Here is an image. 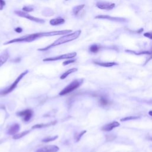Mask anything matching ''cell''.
<instances>
[{
    "mask_svg": "<svg viewBox=\"0 0 152 152\" xmlns=\"http://www.w3.org/2000/svg\"><path fill=\"white\" fill-rule=\"evenodd\" d=\"M58 32L57 31H52V32H40V33H33V34L28 35L26 36H23L19 38L14 39L11 40L8 42H5L4 45H8L13 43H20V42H31L36 40L42 37H48V36H57Z\"/></svg>",
    "mask_w": 152,
    "mask_h": 152,
    "instance_id": "cell-1",
    "label": "cell"
},
{
    "mask_svg": "<svg viewBox=\"0 0 152 152\" xmlns=\"http://www.w3.org/2000/svg\"><path fill=\"white\" fill-rule=\"evenodd\" d=\"M81 30H77L74 32V33H69V34H67L62 37H61L60 38L56 40H55L54 43H52V44H50V45L46 46V48H41V49H39L38 50H40V51H45V50H48V49L52 48L53 47L58 46V45H60L64 44L67 43V42H69L71 41H73L76 39H77L80 35H81Z\"/></svg>",
    "mask_w": 152,
    "mask_h": 152,
    "instance_id": "cell-2",
    "label": "cell"
},
{
    "mask_svg": "<svg viewBox=\"0 0 152 152\" xmlns=\"http://www.w3.org/2000/svg\"><path fill=\"white\" fill-rule=\"evenodd\" d=\"M83 80V79L81 80H75L73 81L71 83H70L68 86H67L60 93V95L63 96L67 94H69L70 93L72 92L76 89H77L80 86L81 84H82Z\"/></svg>",
    "mask_w": 152,
    "mask_h": 152,
    "instance_id": "cell-3",
    "label": "cell"
},
{
    "mask_svg": "<svg viewBox=\"0 0 152 152\" xmlns=\"http://www.w3.org/2000/svg\"><path fill=\"white\" fill-rule=\"evenodd\" d=\"M29 73V71L28 70H26V71H24L23 73H22L19 77L16 79V80L14 81V83L11 84V86H10L9 87H8L7 89H5V90H4L3 91L1 92V95H5L7 94H8V93H11L13 90H14L17 86V84H19V83L20 82V81L24 77L25 75H26L28 73Z\"/></svg>",
    "mask_w": 152,
    "mask_h": 152,
    "instance_id": "cell-4",
    "label": "cell"
},
{
    "mask_svg": "<svg viewBox=\"0 0 152 152\" xmlns=\"http://www.w3.org/2000/svg\"><path fill=\"white\" fill-rule=\"evenodd\" d=\"M77 55V53L76 52H71L69 54H63L61 55L56 56L55 57H50L48 58H45L43 60L44 61L48 62V61H58V60H65V59H72Z\"/></svg>",
    "mask_w": 152,
    "mask_h": 152,
    "instance_id": "cell-5",
    "label": "cell"
},
{
    "mask_svg": "<svg viewBox=\"0 0 152 152\" xmlns=\"http://www.w3.org/2000/svg\"><path fill=\"white\" fill-rule=\"evenodd\" d=\"M14 13L17 15L22 17L26 18V19H28L33 22H35L40 23V24H43L45 23V20L44 19H39L37 17H35L31 16L26 12H23L21 11H15Z\"/></svg>",
    "mask_w": 152,
    "mask_h": 152,
    "instance_id": "cell-6",
    "label": "cell"
},
{
    "mask_svg": "<svg viewBox=\"0 0 152 152\" xmlns=\"http://www.w3.org/2000/svg\"><path fill=\"white\" fill-rule=\"evenodd\" d=\"M17 115H18L20 117H22L25 122H28L33 116V111L30 109H26L24 111L17 112Z\"/></svg>",
    "mask_w": 152,
    "mask_h": 152,
    "instance_id": "cell-7",
    "label": "cell"
},
{
    "mask_svg": "<svg viewBox=\"0 0 152 152\" xmlns=\"http://www.w3.org/2000/svg\"><path fill=\"white\" fill-rule=\"evenodd\" d=\"M96 7L102 10H111L115 7V4L107 2H98L96 4Z\"/></svg>",
    "mask_w": 152,
    "mask_h": 152,
    "instance_id": "cell-8",
    "label": "cell"
},
{
    "mask_svg": "<svg viewBox=\"0 0 152 152\" xmlns=\"http://www.w3.org/2000/svg\"><path fill=\"white\" fill-rule=\"evenodd\" d=\"M59 147L56 146H46L38 149L36 152H57Z\"/></svg>",
    "mask_w": 152,
    "mask_h": 152,
    "instance_id": "cell-9",
    "label": "cell"
},
{
    "mask_svg": "<svg viewBox=\"0 0 152 152\" xmlns=\"http://www.w3.org/2000/svg\"><path fill=\"white\" fill-rule=\"evenodd\" d=\"M120 125V124L117 122V121H113L111 123H109L108 124L105 125L102 130L104 131H110L111 130H112L114 128L118 127Z\"/></svg>",
    "mask_w": 152,
    "mask_h": 152,
    "instance_id": "cell-10",
    "label": "cell"
},
{
    "mask_svg": "<svg viewBox=\"0 0 152 152\" xmlns=\"http://www.w3.org/2000/svg\"><path fill=\"white\" fill-rule=\"evenodd\" d=\"M20 125L18 124H14L12 125L8 130V134L9 135H15L20 131Z\"/></svg>",
    "mask_w": 152,
    "mask_h": 152,
    "instance_id": "cell-11",
    "label": "cell"
},
{
    "mask_svg": "<svg viewBox=\"0 0 152 152\" xmlns=\"http://www.w3.org/2000/svg\"><path fill=\"white\" fill-rule=\"evenodd\" d=\"M65 22V21L63 18L60 17H58L57 18L50 20L49 23L50 25H52V26H58V25L64 24Z\"/></svg>",
    "mask_w": 152,
    "mask_h": 152,
    "instance_id": "cell-12",
    "label": "cell"
},
{
    "mask_svg": "<svg viewBox=\"0 0 152 152\" xmlns=\"http://www.w3.org/2000/svg\"><path fill=\"white\" fill-rule=\"evenodd\" d=\"M56 123V121H53L51 122H49L48 124H37L34 126H32V129H37V128H42L44 127H47V126H49L51 125H54Z\"/></svg>",
    "mask_w": 152,
    "mask_h": 152,
    "instance_id": "cell-13",
    "label": "cell"
},
{
    "mask_svg": "<svg viewBox=\"0 0 152 152\" xmlns=\"http://www.w3.org/2000/svg\"><path fill=\"white\" fill-rule=\"evenodd\" d=\"M8 58H9V54L7 52H4L0 55V67L6 63Z\"/></svg>",
    "mask_w": 152,
    "mask_h": 152,
    "instance_id": "cell-14",
    "label": "cell"
},
{
    "mask_svg": "<svg viewBox=\"0 0 152 152\" xmlns=\"http://www.w3.org/2000/svg\"><path fill=\"white\" fill-rule=\"evenodd\" d=\"M77 71V69H76V68H74V69H69V70H67V71H65L64 73H63V74H62V75L61 76L60 79H61V80H64V79H65L66 77H68V76H69L70 74H72V73L75 72V71Z\"/></svg>",
    "mask_w": 152,
    "mask_h": 152,
    "instance_id": "cell-15",
    "label": "cell"
},
{
    "mask_svg": "<svg viewBox=\"0 0 152 152\" xmlns=\"http://www.w3.org/2000/svg\"><path fill=\"white\" fill-rule=\"evenodd\" d=\"M94 63L98 65L104 67H111L115 65H117V64L115 63H100V62L95 61Z\"/></svg>",
    "mask_w": 152,
    "mask_h": 152,
    "instance_id": "cell-16",
    "label": "cell"
},
{
    "mask_svg": "<svg viewBox=\"0 0 152 152\" xmlns=\"http://www.w3.org/2000/svg\"><path fill=\"white\" fill-rule=\"evenodd\" d=\"M30 131L29 130H28V131H24L21 133H19V134H16L15 135H14L13 137V139H14V140H17V139H19L23 137H24V136H26V135L30 132Z\"/></svg>",
    "mask_w": 152,
    "mask_h": 152,
    "instance_id": "cell-17",
    "label": "cell"
},
{
    "mask_svg": "<svg viewBox=\"0 0 152 152\" xmlns=\"http://www.w3.org/2000/svg\"><path fill=\"white\" fill-rule=\"evenodd\" d=\"M84 6L85 5H84V4H81V5H79L75 7L73 10V14L74 15H77L79 14V13L84 7Z\"/></svg>",
    "mask_w": 152,
    "mask_h": 152,
    "instance_id": "cell-18",
    "label": "cell"
},
{
    "mask_svg": "<svg viewBox=\"0 0 152 152\" xmlns=\"http://www.w3.org/2000/svg\"><path fill=\"white\" fill-rule=\"evenodd\" d=\"M139 116H126L125 118H122L121 119V121H130V120H136L139 118Z\"/></svg>",
    "mask_w": 152,
    "mask_h": 152,
    "instance_id": "cell-19",
    "label": "cell"
},
{
    "mask_svg": "<svg viewBox=\"0 0 152 152\" xmlns=\"http://www.w3.org/2000/svg\"><path fill=\"white\" fill-rule=\"evenodd\" d=\"M99 49L100 48L99 46L96 45H93L90 47V51L92 53H97L99 50Z\"/></svg>",
    "mask_w": 152,
    "mask_h": 152,
    "instance_id": "cell-20",
    "label": "cell"
},
{
    "mask_svg": "<svg viewBox=\"0 0 152 152\" xmlns=\"http://www.w3.org/2000/svg\"><path fill=\"white\" fill-rule=\"evenodd\" d=\"M57 138H58V136H56L54 137H47L46 139H44L42 140V141L44 142V143H49L50 141H52L55 140Z\"/></svg>",
    "mask_w": 152,
    "mask_h": 152,
    "instance_id": "cell-21",
    "label": "cell"
},
{
    "mask_svg": "<svg viewBox=\"0 0 152 152\" xmlns=\"http://www.w3.org/2000/svg\"><path fill=\"white\" fill-rule=\"evenodd\" d=\"M100 103L101 105H103V106H106V105H108L109 102H108V100L106 98L102 97L100 99Z\"/></svg>",
    "mask_w": 152,
    "mask_h": 152,
    "instance_id": "cell-22",
    "label": "cell"
},
{
    "mask_svg": "<svg viewBox=\"0 0 152 152\" xmlns=\"http://www.w3.org/2000/svg\"><path fill=\"white\" fill-rule=\"evenodd\" d=\"M23 10L24 12H31L33 11V8L30 6H25L23 8Z\"/></svg>",
    "mask_w": 152,
    "mask_h": 152,
    "instance_id": "cell-23",
    "label": "cell"
},
{
    "mask_svg": "<svg viewBox=\"0 0 152 152\" xmlns=\"http://www.w3.org/2000/svg\"><path fill=\"white\" fill-rule=\"evenodd\" d=\"M86 132V131H83L81 132L78 135V136H77V139H76V141H79V140H80L81 137L83 136V135H84V134H85Z\"/></svg>",
    "mask_w": 152,
    "mask_h": 152,
    "instance_id": "cell-24",
    "label": "cell"
},
{
    "mask_svg": "<svg viewBox=\"0 0 152 152\" xmlns=\"http://www.w3.org/2000/svg\"><path fill=\"white\" fill-rule=\"evenodd\" d=\"M75 61V60H67L63 63V65H69L70 64L73 63Z\"/></svg>",
    "mask_w": 152,
    "mask_h": 152,
    "instance_id": "cell-25",
    "label": "cell"
},
{
    "mask_svg": "<svg viewBox=\"0 0 152 152\" xmlns=\"http://www.w3.org/2000/svg\"><path fill=\"white\" fill-rule=\"evenodd\" d=\"M5 5V3L4 0H0V10H2L3 9Z\"/></svg>",
    "mask_w": 152,
    "mask_h": 152,
    "instance_id": "cell-26",
    "label": "cell"
},
{
    "mask_svg": "<svg viewBox=\"0 0 152 152\" xmlns=\"http://www.w3.org/2000/svg\"><path fill=\"white\" fill-rule=\"evenodd\" d=\"M145 36L152 39V33H146L145 34Z\"/></svg>",
    "mask_w": 152,
    "mask_h": 152,
    "instance_id": "cell-27",
    "label": "cell"
},
{
    "mask_svg": "<svg viewBox=\"0 0 152 152\" xmlns=\"http://www.w3.org/2000/svg\"><path fill=\"white\" fill-rule=\"evenodd\" d=\"M14 30H15L17 33H22V32H23V29H22V28H15V29H14Z\"/></svg>",
    "mask_w": 152,
    "mask_h": 152,
    "instance_id": "cell-28",
    "label": "cell"
},
{
    "mask_svg": "<svg viewBox=\"0 0 152 152\" xmlns=\"http://www.w3.org/2000/svg\"><path fill=\"white\" fill-rule=\"evenodd\" d=\"M149 115H150V116H152V111H149Z\"/></svg>",
    "mask_w": 152,
    "mask_h": 152,
    "instance_id": "cell-29",
    "label": "cell"
},
{
    "mask_svg": "<svg viewBox=\"0 0 152 152\" xmlns=\"http://www.w3.org/2000/svg\"><path fill=\"white\" fill-rule=\"evenodd\" d=\"M151 139V140H152V138H151V139Z\"/></svg>",
    "mask_w": 152,
    "mask_h": 152,
    "instance_id": "cell-30",
    "label": "cell"
},
{
    "mask_svg": "<svg viewBox=\"0 0 152 152\" xmlns=\"http://www.w3.org/2000/svg\"><path fill=\"white\" fill-rule=\"evenodd\" d=\"M66 1H67V0H66Z\"/></svg>",
    "mask_w": 152,
    "mask_h": 152,
    "instance_id": "cell-31",
    "label": "cell"
}]
</instances>
